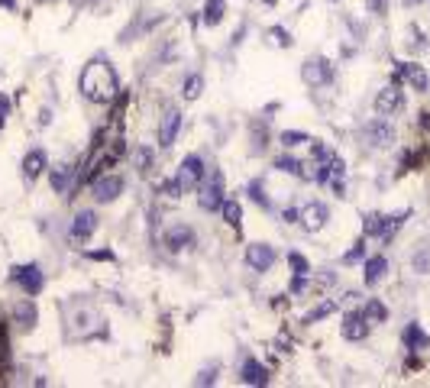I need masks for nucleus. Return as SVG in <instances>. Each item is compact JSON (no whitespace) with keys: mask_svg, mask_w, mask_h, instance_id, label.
I'll use <instances>...</instances> for the list:
<instances>
[{"mask_svg":"<svg viewBox=\"0 0 430 388\" xmlns=\"http://www.w3.org/2000/svg\"><path fill=\"white\" fill-rule=\"evenodd\" d=\"M78 87H81V94H85L88 101H94V104H110L113 97H117V91H120V81H117L113 65L101 56L85 65Z\"/></svg>","mask_w":430,"mask_h":388,"instance_id":"obj_1","label":"nucleus"},{"mask_svg":"<svg viewBox=\"0 0 430 388\" xmlns=\"http://www.w3.org/2000/svg\"><path fill=\"white\" fill-rule=\"evenodd\" d=\"M201 208L204 210H220L224 208V175L210 171L201 181Z\"/></svg>","mask_w":430,"mask_h":388,"instance_id":"obj_2","label":"nucleus"},{"mask_svg":"<svg viewBox=\"0 0 430 388\" xmlns=\"http://www.w3.org/2000/svg\"><path fill=\"white\" fill-rule=\"evenodd\" d=\"M13 282L26 294H39L42 285H46V275H42V269H39L36 262H26V265H17V269H13Z\"/></svg>","mask_w":430,"mask_h":388,"instance_id":"obj_3","label":"nucleus"},{"mask_svg":"<svg viewBox=\"0 0 430 388\" xmlns=\"http://www.w3.org/2000/svg\"><path fill=\"white\" fill-rule=\"evenodd\" d=\"M363 133L375 149H385V146H392L395 142V126L388 124V117H375V120H369V124L363 126Z\"/></svg>","mask_w":430,"mask_h":388,"instance_id":"obj_4","label":"nucleus"},{"mask_svg":"<svg viewBox=\"0 0 430 388\" xmlns=\"http://www.w3.org/2000/svg\"><path fill=\"white\" fill-rule=\"evenodd\" d=\"M178 181H181V188H201V181H204V162L201 155H185V162L178 165Z\"/></svg>","mask_w":430,"mask_h":388,"instance_id":"obj_5","label":"nucleus"},{"mask_svg":"<svg viewBox=\"0 0 430 388\" xmlns=\"http://www.w3.org/2000/svg\"><path fill=\"white\" fill-rule=\"evenodd\" d=\"M91 194L97 204H110L123 194V178L120 175H101V178L91 185Z\"/></svg>","mask_w":430,"mask_h":388,"instance_id":"obj_6","label":"nucleus"},{"mask_svg":"<svg viewBox=\"0 0 430 388\" xmlns=\"http://www.w3.org/2000/svg\"><path fill=\"white\" fill-rule=\"evenodd\" d=\"M404 107V94L398 91V85H388L375 94V114L379 117H395Z\"/></svg>","mask_w":430,"mask_h":388,"instance_id":"obj_7","label":"nucleus"},{"mask_svg":"<svg viewBox=\"0 0 430 388\" xmlns=\"http://www.w3.org/2000/svg\"><path fill=\"white\" fill-rule=\"evenodd\" d=\"M301 78L314 87L330 85V81H333V65H330L327 58H311V62H304V68H301Z\"/></svg>","mask_w":430,"mask_h":388,"instance_id":"obj_8","label":"nucleus"},{"mask_svg":"<svg viewBox=\"0 0 430 388\" xmlns=\"http://www.w3.org/2000/svg\"><path fill=\"white\" fill-rule=\"evenodd\" d=\"M178 130H181V114H178L175 107H169L159 120V146L162 149H172V146H175Z\"/></svg>","mask_w":430,"mask_h":388,"instance_id":"obj_9","label":"nucleus"},{"mask_svg":"<svg viewBox=\"0 0 430 388\" xmlns=\"http://www.w3.org/2000/svg\"><path fill=\"white\" fill-rule=\"evenodd\" d=\"M162 239H165V249H169V253H185V249L195 246V230L185 227V223H175V227L165 230Z\"/></svg>","mask_w":430,"mask_h":388,"instance_id":"obj_10","label":"nucleus"},{"mask_svg":"<svg viewBox=\"0 0 430 388\" xmlns=\"http://www.w3.org/2000/svg\"><path fill=\"white\" fill-rule=\"evenodd\" d=\"M369 327H372V323H369V317L363 314V307H359V311H349L343 317V337L353 343L365 340V337H369Z\"/></svg>","mask_w":430,"mask_h":388,"instance_id":"obj_11","label":"nucleus"},{"mask_svg":"<svg viewBox=\"0 0 430 388\" xmlns=\"http://www.w3.org/2000/svg\"><path fill=\"white\" fill-rule=\"evenodd\" d=\"M330 210L327 204H320V201H308L304 208H301V223H304V230H311V233H317L324 223H327Z\"/></svg>","mask_w":430,"mask_h":388,"instance_id":"obj_12","label":"nucleus"},{"mask_svg":"<svg viewBox=\"0 0 430 388\" xmlns=\"http://www.w3.org/2000/svg\"><path fill=\"white\" fill-rule=\"evenodd\" d=\"M272 262H275V249L269 243H253V246L246 249V265L256 269V272H269Z\"/></svg>","mask_w":430,"mask_h":388,"instance_id":"obj_13","label":"nucleus"},{"mask_svg":"<svg viewBox=\"0 0 430 388\" xmlns=\"http://www.w3.org/2000/svg\"><path fill=\"white\" fill-rule=\"evenodd\" d=\"M408 81V85L414 87V91H427L430 87V78H427V71H424L421 65H414V62H402V65H398V75H395V85H398V81Z\"/></svg>","mask_w":430,"mask_h":388,"instance_id":"obj_14","label":"nucleus"},{"mask_svg":"<svg viewBox=\"0 0 430 388\" xmlns=\"http://www.w3.org/2000/svg\"><path fill=\"white\" fill-rule=\"evenodd\" d=\"M94 230H97V214L94 210H81L75 220H72V227H68V237L78 239V243H85L91 237Z\"/></svg>","mask_w":430,"mask_h":388,"instance_id":"obj_15","label":"nucleus"},{"mask_svg":"<svg viewBox=\"0 0 430 388\" xmlns=\"http://www.w3.org/2000/svg\"><path fill=\"white\" fill-rule=\"evenodd\" d=\"M75 165H56V169L49 171V181H52V188L58 191V194H65L72 185H75Z\"/></svg>","mask_w":430,"mask_h":388,"instance_id":"obj_16","label":"nucleus"},{"mask_svg":"<svg viewBox=\"0 0 430 388\" xmlns=\"http://www.w3.org/2000/svg\"><path fill=\"white\" fill-rule=\"evenodd\" d=\"M49 162H46V152L42 149H33L26 152V159H23V178L26 181H36L39 175H42V169H46Z\"/></svg>","mask_w":430,"mask_h":388,"instance_id":"obj_17","label":"nucleus"},{"mask_svg":"<svg viewBox=\"0 0 430 388\" xmlns=\"http://www.w3.org/2000/svg\"><path fill=\"white\" fill-rule=\"evenodd\" d=\"M240 379H243L246 385H265V382H269V369L256 360H246L243 369H240Z\"/></svg>","mask_w":430,"mask_h":388,"instance_id":"obj_18","label":"nucleus"},{"mask_svg":"<svg viewBox=\"0 0 430 388\" xmlns=\"http://www.w3.org/2000/svg\"><path fill=\"white\" fill-rule=\"evenodd\" d=\"M385 272H388V259L385 256H372L369 262H365V285H379L385 278Z\"/></svg>","mask_w":430,"mask_h":388,"instance_id":"obj_19","label":"nucleus"},{"mask_svg":"<svg viewBox=\"0 0 430 388\" xmlns=\"http://www.w3.org/2000/svg\"><path fill=\"white\" fill-rule=\"evenodd\" d=\"M363 314L369 317V323H385L388 321V307H385L379 298H369V304L363 307Z\"/></svg>","mask_w":430,"mask_h":388,"instance_id":"obj_20","label":"nucleus"},{"mask_svg":"<svg viewBox=\"0 0 430 388\" xmlns=\"http://www.w3.org/2000/svg\"><path fill=\"white\" fill-rule=\"evenodd\" d=\"M404 343H408L411 350H421V346H430V337L421 330V323H411V327L404 330Z\"/></svg>","mask_w":430,"mask_h":388,"instance_id":"obj_21","label":"nucleus"},{"mask_svg":"<svg viewBox=\"0 0 430 388\" xmlns=\"http://www.w3.org/2000/svg\"><path fill=\"white\" fill-rule=\"evenodd\" d=\"M17 321L19 327H26V330H33V323H36V307H33V301H19L17 304Z\"/></svg>","mask_w":430,"mask_h":388,"instance_id":"obj_22","label":"nucleus"},{"mask_svg":"<svg viewBox=\"0 0 430 388\" xmlns=\"http://www.w3.org/2000/svg\"><path fill=\"white\" fill-rule=\"evenodd\" d=\"M224 19V0H207L204 3V23L207 26H217Z\"/></svg>","mask_w":430,"mask_h":388,"instance_id":"obj_23","label":"nucleus"},{"mask_svg":"<svg viewBox=\"0 0 430 388\" xmlns=\"http://www.w3.org/2000/svg\"><path fill=\"white\" fill-rule=\"evenodd\" d=\"M363 230H365V237H379V239H382L385 217H382V214H369V217H365V223H363Z\"/></svg>","mask_w":430,"mask_h":388,"instance_id":"obj_24","label":"nucleus"},{"mask_svg":"<svg viewBox=\"0 0 430 388\" xmlns=\"http://www.w3.org/2000/svg\"><path fill=\"white\" fill-rule=\"evenodd\" d=\"M224 217H226V223H230L233 230H240V217H243V210H240V204H236V201L224 198Z\"/></svg>","mask_w":430,"mask_h":388,"instance_id":"obj_25","label":"nucleus"},{"mask_svg":"<svg viewBox=\"0 0 430 388\" xmlns=\"http://www.w3.org/2000/svg\"><path fill=\"white\" fill-rule=\"evenodd\" d=\"M201 87H204V78L188 75L185 78V101H197V97H201Z\"/></svg>","mask_w":430,"mask_h":388,"instance_id":"obj_26","label":"nucleus"},{"mask_svg":"<svg viewBox=\"0 0 430 388\" xmlns=\"http://www.w3.org/2000/svg\"><path fill=\"white\" fill-rule=\"evenodd\" d=\"M275 169L288 171V175H304V165H301L298 159H291V155H279V159H275Z\"/></svg>","mask_w":430,"mask_h":388,"instance_id":"obj_27","label":"nucleus"},{"mask_svg":"<svg viewBox=\"0 0 430 388\" xmlns=\"http://www.w3.org/2000/svg\"><path fill=\"white\" fill-rule=\"evenodd\" d=\"M337 311V301H324L320 307H314L311 314H304V323H314V321H320V317H327V314H333Z\"/></svg>","mask_w":430,"mask_h":388,"instance_id":"obj_28","label":"nucleus"},{"mask_svg":"<svg viewBox=\"0 0 430 388\" xmlns=\"http://www.w3.org/2000/svg\"><path fill=\"white\" fill-rule=\"evenodd\" d=\"M269 42H272V46H281V49H288V46H291V33H288V29H279V26H272V29H269Z\"/></svg>","mask_w":430,"mask_h":388,"instance_id":"obj_29","label":"nucleus"},{"mask_svg":"<svg viewBox=\"0 0 430 388\" xmlns=\"http://www.w3.org/2000/svg\"><path fill=\"white\" fill-rule=\"evenodd\" d=\"M288 265L295 269V275H311V265H308V259L301 256V253H291V256H288Z\"/></svg>","mask_w":430,"mask_h":388,"instance_id":"obj_30","label":"nucleus"},{"mask_svg":"<svg viewBox=\"0 0 430 388\" xmlns=\"http://www.w3.org/2000/svg\"><path fill=\"white\" fill-rule=\"evenodd\" d=\"M301 142H314V140L304 136V133H291V130L281 133V146H301Z\"/></svg>","mask_w":430,"mask_h":388,"instance_id":"obj_31","label":"nucleus"},{"mask_svg":"<svg viewBox=\"0 0 430 388\" xmlns=\"http://www.w3.org/2000/svg\"><path fill=\"white\" fill-rule=\"evenodd\" d=\"M249 198H253L259 208H269V198L262 194V185H259V181H253V185H249Z\"/></svg>","mask_w":430,"mask_h":388,"instance_id":"obj_32","label":"nucleus"},{"mask_svg":"<svg viewBox=\"0 0 430 388\" xmlns=\"http://www.w3.org/2000/svg\"><path fill=\"white\" fill-rule=\"evenodd\" d=\"M365 256V243H363V239H359V243H356V246L353 249H349V253H346V256H343V262H359V259H363Z\"/></svg>","mask_w":430,"mask_h":388,"instance_id":"obj_33","label":"nucleus"},{"mask_svg":"<svg viewBox=\"0 0 430 388\" xmlns=\"http://www.w3.org/2000/svg\"><path fill=\"white\" fill-rule=\"evenodd\" d=\"M414 269L417 272H430V253H417L414 256Z\"/></svg>","mask_w":430,"mask_h":388,"instance_id":"obj_34","label":"nucleus"},{"mask_svg":"<svg viewBox=\"0 0 430 388\" xmlns=\"http://www.w3.org/2000/svg\"><path fill=\"white\" fill-rule=\"evenodd\" d=\"M304 288H308V275H295V282H291V292L301 294Z\"/></svg>","mask_w":430,"mask_h":388,"instance_id":"obj_35","label":"nucleus"},{"mask_svg":"<svg viewBox=\"0 0 430 388\" xmlns=\"http://www.w3.org/2000/svg\"><path fill=\"white\" fill-rule=\"evenodd\" d=\"M149 159H152V152H149V149H140V152H136V162H140V169H146V165H149Z\"/></svg>","mask_w":430,"mask_h":388,"instance_id":"obj_36","label":"nucleus"},{"mask_svg":"<svg viewBox=\"0 0 430 388\" xmlns=\"http://www.w3.org/2000/svg\"><path fill=\"white\" fill-rule=\"evenodd\" d=\"M281 217H285V220H288V223H295V220H298V217H301V210H295V208H288V210H285V214H281Z\"/></svg>","mask_w":430,"mask_h":388,"instance_id":"obj_37","label":"nucleus"},{"mask_svg":"<svg viewBox=\"0 0 430 388\" xmlns=\"http://www.w3.org/2000/svg\"><path fill=\"white\" fill-rule=\"evenodd\" d=\"M7 97H3V94H0V126H3V117H7Z\"/></svg>","mask_w":430,"mask_h":388,"instance_id":"obj_38","label":"nucleus"},{"mask_svg":"<svg viewBox=\"0 0 430 388\" xmlns=\"http://www.w3.org/2000/svg\"><path fill=\"white\" fill-rule=\"evenodd\" d=\"M411 3H417V0H411Z\"/></svg>","mask_w":430,"mask_h":388,"instance_id":"obj_39","label":"nucleus"}]
</instances>
